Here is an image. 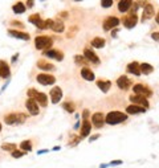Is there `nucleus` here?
Segmentation results:
<instances>
[{
	"label": "nucleus",
	"mask_w": 159,
	"mask_h": 168,
	"mask_svg": "<svg viewBox=\"0 0 159 168\" xmlns=\"http://www.w3.org/2000/svg\"><path fill=\"white\" fill-rule=\"evenodd\" d=\"M99 137H101L99 134H94L93 137H90V138H89V142H94V141H97V139H98Z\"/></svg>",
	"instance_id": "obj_44"
},
{
	"label": "nucleus",
	"mask_w": 159,
	"mask_h": 168,
	"mask_svg": "<svg viewBox=\"0 0 159 168\" xmlns=\"http://www.w3.org/2000/svg\"><path fill=\"white\" fill-rule=\"evenodd\" d=\"M11 25H12V27H19V28H21V29L24 28V24H23L21 21H17V20H12V21H11Z\"/></svg>",
	"instance_id": "obj_40"
},
{
	"label": "nucleus",
	"mask_w": 159,
	"mask_h": 168,
	"mask_svg": "<svg viewBox=\"0 0 159 168\" xmlns=\"http://www.w3.org/2000/svg\"><path fill=\"white\" fill-rule=\"evenodd\" d=\"M19 147L21 151H24V152H31L32 151V142L31 141H23L19 144Z\"/></svg>",
	"instance_id": "obj_31"
},
{
	"label": "nucleus",
	"mask_w": 159,
	"mask_h": 168,
	"mask_svg": "<svg viewBox=\"0 0 159 168\" xmlns=\"http://www.w3.org/2000/svg\"><path fill=\"white\" fill-rule=\"evenodd\" d=\"M74 62L77 64V65H87V64H89L83 56H80V54H76L74 56Z\"/></svg>",
	"instance_id": "obj_34"
},
{
	"label": "nucleus",
	"mask_w": 159,
	"mask_h": 168,
	"mask_svg": "<svg viewBox=\"0 0 159 168\" xmlns=\"http://www.w3.org/2000/svg\"><path fill=\"white\" fill-rule=\"evenodd\" d=\"M105 45H106V41L103 37H94L91 40V46L95 48V49H101V48H103Z\"/></svg>",
	"instance_id": "obj_29"
},
{
	"label": "nucleus",
	"mask_w": 159,
	"mask_h": 168,
	"mask_svg": "<svg viewBox=\"0 0 159 168\" xmlns=\"http://www.w3.org/2000/svg\"><path fill=\"white\" fill-rule=\"evenodd\" d=\"M77 32H78V27H76V25H74V27H72L70 29H69V32L66 33V37H68V38H73Z\"/></svg>",
	"instance_id": "obj_36"
},
{
	"label": "nucleus",
	"mask_w": 159,
	"mask_h": 168,
	"mask_svg": "<svg viewBox=\"0 0 159 168\" xmlns=\"http://www.w3.org/2000/svg\"><path fill=\"white\" fill-rule=\"evenodd\" d=\"M95 85H97V87L101 91L107 93V91L110 90V87H111V81H109V79H98V81L95 82Z\"/></svg>",
	"instance_id": "obj_20"
},
{
	"label": "nucleus",
	"mask_w": 159,
	"mask_h": 168,
	"mask_svg": "<svg viewBox=\"0 0 159 168\" xmlns=\"http://www.w3.org/2000/svg\"><path fill=\"white\" fill-rule=\"evenodd\" d=\"M80 126H81V125H80V122H77V123H76V125H74V130H77Z\"/></svg>",
	"instance_id": "obj_51"
},
{
	"label": "nucleus",
	"mask_w": 159,
	"mask_h": 168,
	"mask_svg": "<svg viewBox=\"0 0 159 168\" xmlns=\"http://www.w3.org/2000/svg\"><path fill=\"white\" fill-rule=\"evenodd\" d=\"M106 167H109V164H101L99 166V168H106Z\"/></svg>",
	"instance_id": "obj_52"
},
{
	"label": "nucleus",
	"mask_w": 159,
	"mask_h": 168,
	"mask_svg": "<svg viewBox=\"0 0 159 168\" xmlns=\"http://www.w3.org/2000/svg\"><path fill=\"white\" fill-rule=\"evenodd\" d=\"M81 137H77V135H73V141H70L69 142V144L70 146H76V144H77V143H80V142H81Z\"/></svg>",
	"instance_id": "obj_39"
},
{
	"label": "nucleus",
	"mask_w": 159,
	"mask_h": 168,
	"mask_svg": "<svg viewBox=\"0 0 159 168\" xmlns=\"http://www.w3.org/2000/svg\"><path fill=\"white\" fill-rule=\"evenodd\" d=\"M154 13H155V8L153 4L150 3H146L143 5V12H142V21H147L150 20L151 17H154Z\"/></svg>",
	"instance_id": "obj_9"
},
{
	"label": "nucleus",
	"mask_w": 159,
	"mask_h": 168,
	"mask_svg": "<svg viewBox=\"0 0 159 168\" xmlns=\"http://www.w3.org/2000/svg\"><path fill=\"white\" fill-rule=\"evenodd\" d=\"M133 91L134 94L137 95H141V97L143 98H150L151 95H153V91H151V89H149L147 86H145L143 83H135V85L133 86Z\"/></svg>",
	"instance_id": "obj_5"
},
{
	"label": "nucleus",
	"mask_w": 159,
	"mask_h": 168,
	"mask_svg": "<svg viewBox=\"0 0 159 168\" xmlns=\"http://www.w3.org/2000/svg\"><path fill=\"white\" fill-rule=\"evenodd\" d=\"M12 11H13L15 13H17V15H21V13H24V12L27 11L25 4H24L23 2L16 3V4H13V7H12Z\"/></svg>",
	"instance_id": "obj_30"
},
{
	"label": "nucleus",
	"mask_w": 159,
	"mask_h": 168,
	"mask_svg": "<svg viewBox=\"0 0 159 168\" xmlns=\"http://www.w3.org/2000/svg\"><path fill=\"white\" fill-rule=\"evenodd\" d=\"M117 32H118V29H114L113 32H111V36H113V37H115V36H117Z\"/></svg>",
	"instance_id": "obj_50"
},
{
	"label": "nucleus",
	"mask_w": 159,
	"mask_h": 168,
	"mask_svg": "<svg viewBox=\"0 0 159 168\" xmlns=\"http://www.w3.org/2000/svg\"><path fill=\"white\" fill-rule=\"evenodd\" d=\"M139 69H141V73L145 74V75H149L154 71V66L150 65L147 62H143V64H139Z\"/></svg>",
	"instance_id": "obj_28"
},
{
	"label": "nucleus",
	"mask_w": 159,
	"mask_h": 168,
	"mask_svg": "<svg viewBox=\"0 0 159 168\" xmlns=\"http://www.w3.org/2000/svg\"><path fill=\"white\" fill-rule=\"evenodd\" d=\"M24 155H25V152H24V151H21V150H16V151H13V152H12V158L19 159V158L24 156Z\"/></svg>",
	"instance_id": "obj_37"
},
{
	"label": "nucleus",
	"mask_w": 159,
	"mask_h": 168,
	"mask_svg": "<svg viewBox=\"0 0 159 168\" xmlns=\"http://www.w3.org/2000/svg\"><path fill=\"white\" fill-rule=\"evenodd\" d=\"M27 114H23V113H9L8 115L4 117V122L9 126H13V125H21L27 121Z\"/></svg>",
	"instance_id": "obj_2"
},
{
	"label": "nucleus",
	"mask_w": 159,
	"mask_h": 168,
	"mask_svg": "<svg viewBox=\"0 0 159 168\" xmlns=\"http://www.w3.org/2000/svg\"><path fill=\"white\" fill-rule=\"evenodd\" d=\"M83 57L86 58V61L93 65H99V57L95 54V52L90 48H85L83 49Z\"/></svg>",
	"instance_id": "obj_7"
},
{
	"label": "nucleus",
	"mask_w": 159,
	"mask_h": 168,
	"mask_svg": "<svg viewBox=\"0 0 159 168\" xmlns=\"http://www.w3.org/2000/svg\"><path fill=\"white\" fill-rule=\"evenodd\" d=\"M35 5V2H32V0H29V2H27V5H25V8L27 9H29V8H32Z\"/></svg>",
	"instance_id": "obj_45"
},
{
	"label": "nucleus",
	"mask_w": 159,
	"mask_h": 168,
	"mask_svg": "<svg viewBox=\"0 0 159 168\" xmlns=\"http://www.w3.org/2000/svg\"><path fill=\"white\" fill-rule=\"evenodd\" d=\"M0 78H2V77H0Z\"/></svg>",
	"instance_id": "obj_54"
},
{
	"label": "nucleus",
	"mask_w": 159,
	"mask_h": 168,
	"mask_svg": "<svg viewBox=\"0 0 159 168\" xmlns=\"http://www.w3.org/2000/svg\"><path fill=\"white\" fill-rule=\"evenodd\" d=\"M0 131H2V123H0Z\"/></svg>",
	"instance_id": "obj_53"
},
{
	"label": "nucleus",
	"mask_w": 159,
	"mask_h": 168,
	"mask_svg": "<svg viewBox=\"0 0 159 168\" xmlns=\"http://www.w3.org/2000/svg\"><path fill=\"white\" fill-rule=\"evenodd\" d=\"M151 38L155 40V41H159V32H153L151 33Z\"/></svg>",
	"instance_id": "obj_43"
},
{
	"label": "nucleus",
	"mask_w": 159,
	"mask_h": 168,
	"mask_svg": "<svg viewBox=\"0 0 159 168\" xmlns=\"http://www.w3.org/2000/svg\"><path fill=\"white\" fill-rule=\"evenodd\" d=\"M126 71H127V73H130V74L137 75V77H139V75L142 74V73H141V69H139V64H138L137 61H133V62L127 64Z\"/></svg>",
	"instance_id": "obj_18"
},
{
	"label": "nucleus",
	"mask_w": 159,
	"mask_h": 168,
	"mask_svg": "<svg viewBox=\"0 0 159 168\" xmlns=\"http://www.w3.org/2000/svg\"><path fill=\"white\" fill-rule=\"evenodd\" d=\"M115 83H117V86L121 90H129L131 87V85H133V81H131L127 75H121V77H118Z\"/></svg>",
	"instance_id": "obj_10"
},
{
	"label": "nucleus",
	"mask_w": 159,
	"mask_h": 168,
	"mask_svg": "<svg viewBox=\"0 0 159 168\" xmlns=\"http://www.w3.org/2000/svg\"><path fill=\"white\" fill-rule=\"evenodd\" d=\"M62 109L65 110V111H68L69 114H73L74 113V110H76V106H74V103H72V102H64L62 103Z\"/></svg>",
	"instance_id": "obj_33"
},
{
	"label": "nucleus",
	"mask_w": 159,
	"mask_h": 168,
	"mask_svg": "<svg viewBox=\"0 0 159 168\" xmlns=\"http://www.w3.org/2000/svg\"><path fill=\"white\" fill-rule=\"evenodd\" d=\"M123 25L127 29H133V28L138 24V16L137 15H130L127 16V17H123Z\"/></svg>",
	"instance_id": "obj_17"
},
{
	"label": "nucleus",
	"mask_w": 159,
	"mask_h": 168,
	"mask_svg": "<svg viewBox=\"0 0 159 168\" xmlns=\"http://www.w3.org/2000/svg\"><path fill=\"white\" fill-rule=\"evenodd\" d=\"M40 20H41V19H40V13H33V15H31L29 17H28V21L32 23V24H35V25L40 21Z\"/></svg>",
	"instance_id": "obj_35"
},
{
	"label": "nucleus",
	"mask_w": 159,
	"mask_h": 168,
	"mask_svg": "<svg viewBox=\"0 0 159 168\" xmlns=\"http://www.w3.org/2000/svg\"><path fill=\"white\" fill-rule=\"evenodd\" d=\"M130 101L133 102V105H137V106H141V107H145V109H149L150 103L146 98L141 97V95H137V94H131L130 95Z\"/></svg>",
	"instance_id": "obj_11"
},
{
	"label": "nucleus",
	"mask_w": 159,
	"mask_h": 168,
	"mask_svg": "<svg viewBox=\"0 0 159 168\" xmlns=\"http://www.w3.org/2000/svg\"><path fill=\"white\" fill-rule=\"evenodd\" d=\"M25 107L28 109L31 115H37L40 113V107H39V103L32 98H28L25 101Z\"/></svg>",
	"instance_id": "obj_14"
},
{
	"label": "nucleus",
	"mask_w": 159,
	"mask_h": 168,
	"mask_svg": "<svg viewBox=\"0 0 159 168\" xmlns=\"http://www.w3.org/2000/svg\"><path fill=\"white\" fill-rule=\"evenodd\" d=\"M60 16H61V17H68V12H61Z\"/></svg>",
	"instance_id": "obj_49"
},
{
	"label": "nucleus",
	"mask_w": 159,
	"mask_h": 168,
	"mask_svg": "<svg viewBox=\"0 0 159 168\" xmlns=\"http://www.w3.org/2000/svg\"><path fill=\"white\" fill-rule=\"evenodd\" d=\"M49 95H50L52 103H58L62 99V89L61 87H58V86L52 87V90L49 91Z\"/></svg>",
	"instance_id": "obj_15"
},
{
	"label": "nucleus",
	"mask_w": 159,
	"mask_h": 168,
	"mask_svg": "<svg viewBox=\"0 0 159 168\" xmlns=\"http://www.w3.org/2000/svg\"><path fill=\"white\" fill-rule=\"evenodd\" d=\"M11 75V69H9V65L3 61V60H0V77L3 78H8Z\"/></svg>",
	"instance_id": "obj_22"
},
{
	"label": "nucleus",
	"mask_w": 159,
	"mask_h": 168,
	"mask_svg": "<svg viewBox=\"0 0 159 168\" xmlns=\"http://www.w3.org/2000/svg\"><path fill=\"white\" fill-rule=\"evenodd\" d=\"M81 77L85 79V81H94L95 79V74H94V71L90 69V68H86V66H83L82 69H81Z\"/></svg>",
	"instance_id": "obj_19"
},
{
	"label": "nucleus",
	"mask_w": 159,
	"mask_h": 168,
	"mask_svg": "<svg viewBox=\"0 0 159 168\" xmlns=\"http://www.w3.org/2000/svg\"><path fill=\"white\" fill-rule=\"evenodd\" d=\"M53 44V38L49 37V36H37L35 38V46L37 50H45V49H49Z\"/></svg>",
	"instance_id": "obj_3"
},
{
	"label": "nucleus",
	"mask_w": 159,
	"mask_h": 168,
	"mask_svg": "<svg viewBox=\"0 0 159 168\" xmlns=\"http://www.w3.org/2000/svg\"><path fill=\"white\" fill-rule=\"evenodd\" d=\"M37 68H39V69H41V70H54L56 69L53 64L48 62V61H45V60H39V61H37Z\"/></svg>",
	"instance_id": "obj_26"
},
{
	"label": "nucleus",
	"mask_w": 159,
	"mask_h": 168,
	"mask_svg": "<svg viewBox=\"0 0 159 168\" xmlns=\"http://www.w3.org/2000/svg\"><path fill=\"white\" fill-rule=\"evenodd\" d=\"M146 111L145 107L137 106V105H130L126 107V114H131V115H137V114H143Z\"/></svg>",
	"instance_id": "obj_23"
},
{
	"label": "nucleus",
	"mask_w": 159,
	"mask_h": 168,
	"mask_svg": "<svg viewBox=\"0 0 159 168\" xmlns=\"http://www.w3.org/2000/svg\"><path fill=\"white\" fill-rule=\"evenodd\" d=\"M28 97L35 99L37 103H40L41 106L45 107L48 105V97L45 93H43V91H37L36 89H33V87H31L29 90H28Z\"/></svg>",
	"instance_id": "obj_4"
},
{
	"label": "nucleus",
	"mask_w": 159,
	"mask_h": 168,
	"mask_svg": "<svg viewBox=\"0 0 159 168\" xmlns=\"http://www.w3.org/2000/svg\"><path fill=\"white\" fill-rule=\"evenodd\" d=\"M126 119H127V114L122 113V111H110L105 117V123L114 126V125H118V123L125 122Z\"/></svg>",
	"instance_id": "obj_1"
},
{
	"label": "nucleus",
	"mask_w": 159,
	"mask_h": 168,
	"mask_svg": "<svg viewBox=\"0 0 159 168\" xmlns=\"http://www.w3.org/2000/svg\"><path fill=\"white\" fill-rule=\"evenodd\" d=\"M36 79H37V82L40 83V85L43 86H48V85H53V83L56 82V77L52 74H46V73H41L39 74L37 77H36Z\"/></svg>",
	"instance_id": "obj_8"
},
{
	"label": "nucleus",
	"mask_w": 159,
	"mask_h": 168,
	"mask_svg": "<svg viewBox=\"0 0 159 168\" xmlns=\"http://www.w3.org/2000/svg\"><path fill=\"white\" fill-rule=\"evenodd\" d=\"M111 5H113V0H102L101 2L102 8H110Z\"/></svg>",
	"instance_id": "obj_38"
},
{
	"label": "nucleus",
	"mask_w": 159,
	"mask_h": 168,
	"mask_svg": "<svg viewBox=\"0 0 159 168\" xmlns=\"http://www.w3.org/2000/svg\"><path fill=\"white\" fill-rule=\"evenodd\" d=\"M48 152V150H40L37 151V155H43V154H46Z\"/></svg>",
	"instance_id": "obj_47"
},
{
	"label": "nucleus",
	"mask_w": 159,
	"mask_h": 168,
	"mask_svg": "<svg viewBox=\"0 0 159 168\" xmlns=\"http://www.w3.org/2000/svg\"><path fill=\"white\" fill-rule=\"evenodd\" d=\"M43 54L45 56V57H48V58H54V60H57V61H62V60H64V53L61 50H58V49L44 50Z\"/></svg>",
	"instance_id": "obj_13"
},
{
	"label": "nucleus",
	"mask_w": 159,
	"mask_h": 168,
	"mask_svg": "<svg viewBox=\"0 0 159 168\" xmlns=\"http://www.w3.org/2000/svg\"><path fill=\"white\" fill-rule=\"evenodd\" d=\"M90 131H91L90 121H82L81 131H80V135H81V138H86V137H89V135H90Z\"/></svg>",
	"instance_id": "obj_21"
},
{
	"label": "nucleus",
	"mask_w": 159,
	"mask_h": 168,
	"mask_svg": "<svg viewBox=\"0 0 159 168\" xmlns=\"http://www.w3.org/2000/svg\"><path fill=\"white\" fill-rule=\"evenodd\" d=\"M122 163H123L122 160H111V162L109 163V166H110V167H115V166H121Z\"/></svg>",
	"instance_id": "obj_42"
},
{
	"label": "nucleus",
	"mask_w": 159,
	"mask_h": 168,
	"mask_svg": "<svg viewBox=\"0 0 159 168\" xmlns=\"http://www.w3.org/2000/svg\"><path fill=\"white\" fill-rule=\"evenodd\" d=\"M131 5H133V2L131 0H119L118 2V11L123 13V12L130 11Z\"/></svg>",
	"instance_id": "obj_25"
},
{
	"label": "nucleus",
	"mask_w": 159,
	"mask_h": 168,
	"mask_svg": "<svg viewBox=\"0 0 159 168\" xmlns=\"http://www.w3.org/2000/svg\"><path fill=\"white\" fill-rule=\"evenodd\" d=\"M82 119L83 121H89V110L85 109L82 111Z\"/></svg>",
	"instance_id": "obj_41"
},
{
	"label": "nucleus",
	"mask_w": 159,
	"mask_h": 168,
	"mask_svg": "<svg viewBox=\"0 0 159 168\" xmlns=\"http://www.w3.org/2000/svg\"><path fill=\"white\" fill-rule=\"evenodd\" d=\"M103 123H105V115H103V113L97 111V113L91 115V125H94L95 129H101Z\"/></svg>",
	"instance_id": "obj_12"
},
{
	"label": "nucleus",
	"mask_w": 159,
	"mask_h": 168,
	"mask_svg": "<svg viewBox=\"0 0 159 168\" xmlns=\"http://www.w3.org/2000/svg\"><path fill=\"white\" fill-rule=\"evenodd\" d=\"M50 29L56 32V33H62L64 31H65V25H64V23H62V20H53V24H52V27H50Z\"/></svg>",
	"instance_id": "obj_24"
},
{
	"label": "nucleus",
	"mask_w": 159,
	"mask_h": 168,
	"mask_svg": "<svg viewBox=\"0 0 159 168\" xmlns=\"http://www.w3.org/2000/svg\"><path fill=\"white\" fill-rule=\"evenodd\" d=\"M2 150L9 151V152L12 154L13 151L17 150V146H16V143H3V144H2Z\"/></svg>",
	"instance_id": "obj_32"
},
{
	"label": "nucleus",
	"mask_w": 159,
	"mask_h": 168,
	"mask_svg": "<svg viewBox=\"0 0 159 168\" xmlns=\"http://www.w3.org/2000/svg\"><path fill=\"white\" fill-rule=\"evenodd\" d=\"M8 35H9L11 37H15V38H19V40H24V41L31 40V35L27 33V32H21V31L9 29V31H8Z\"/></svg>",
	"instance_id": "obj_16"
},
{
	"label": "nucleus",
	"mask_w": 159,
	"mask_h": 168,
	"mask_svg": "<svg viewBox=\"0 0 159 168\" xmlns=\"http://www.w3.org/2000/svg\"><path fill=\"white\" fill-rule=\"evenodd\" d=\"M17 58H19V53H16L15 56H12V62H16V61H17Z\"/></svg>",
	"instance_id": "obj_46"
},
{
	"label": "nucleus",
	"mask_w": 159,
	"mask_h": 168,
	"mask_svg": "<svg viewBox=\"0 0 159 168\" xmlns=\"http://www.w3.org/2000/svg\"><path fill=\"white\" fill-rule=\"evenodd\" d=\"M119 23H121V20H119L117 16H109V17H106L103 20L102 28H103V31L109 32L110 29H115V28L119 25Z\"/></svg>",
	"instance_id": "obj_6"
},
{
	"label": "nucleus",
	"mask_w": 159,
	"mask_h": 168,
	"mask_svg": "<svg viewBox=\"0 0 159 168\" xmlns=\"http://www.w3.org/2000/svg\"><path fill=\"white\" fill-rule=\"evenodd\" d=\"M52 24H53V20H52V19L40 20V21H39L37 24H36V28H37V29H41V31H44V29H48V28H49V29H50Z\"/></svg>",
	"instance_id": "obj_27"
},
{
	"label": "nucleus",
	"mask_w": 159,
	"mask_h": 168,
	"mask_svg": "<svg viewBox=\"0 0 159 168\" xmlns=\"http://www.w3.org/2000/svg\"><path fill=\"white\" fill-rule=\"evenodd\" d=\"M155 21H157V24L159 25V12H158L157 15H155Z\"/></svg>",
	"instance_id": "obj_48"
}]
</instances>
